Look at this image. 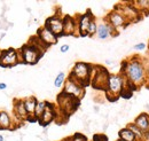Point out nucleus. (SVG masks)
Returning <instances> with one entry per match:
<instances>
[{"label":"nucleus","instance_id":"obj_1","mask_svg":"<svg viewBox=\"0 0 149 141\" xmlns=\"http://www.w3.org/2000/svg\"><path fill=\"white\" fill-rule=\"evenodd\" d=\"M120 73L126 79L125 87L131 92L136 91V88L142 86L147 78V69L139 56H132L131 59L122 63Z\"/></svg>","mask_w":149,"mask_h":141},{"label":"nucleus","instance_id":"obj_2","mask_svg":"<svg viewBox=\"0 0 149 141\" xmlns=\"http://www.w3.org/2000/svg\"><path fill=\"white\" fill-rule=\"evenodd\" d=\"M48 47L38 38L37 36L31 37L29 43L23 45L19 50V63L35 66L42 57L44 53Z\"/></svg>","mask_w":149,"mask_h":141},{"label":"nucleus","instance_id":"obj_3","mask_svg":"<svg viewBox=\"0 0 149 141\" xmlns=\"http://www.w3.org/2000/svg\"><path fill=\"white\" fill-rule=\"evenodd\" d=\"M93 68L94 66L86 63V62H76L70 72L69 77L80 84L83 87H86L91 85V79L93 75Z\"/></svg>","mask_w":149,"mask_h":141},{"label":"nucleus","instance_id":"obj_4","mask_svg":"<svg viewBox=\"0 0 149 141\" xmlns=\"http://www.w3.org/2000/svg\"><path fill=\"white\" fill-rule=\"evenodd\" d=\"M125 85H126V79L122 73H113V75L110 73L108 80V87L106 91L107 99L109 101H116L120 96Z\"/></svg>","mask_w":149,"mask_h":141},{"label":"nucleus","instance_id":"obj_5","mask_svg":"<svg viewBox=\"0 0 149 141\" xmlns=\"http://www.w3.org/2000/svg\"><path fill=\"white\" fill-rule=\"evenodd\" d=\"M57 105L60 111L68 118L71 114H74V111L78 109V107L80 105V100L76 99L74 96H71L67 93H64L63 91L57 95Z\"/></svg>","mask_w":149,"mask_h":141},{"label":"nucleus","instance_id":"obj_6","mask_svg":"<svg viewBox=\"0 0 149 141\" xmlns=\"http://www.w3.org/2000/svg\"><path fill=\"white\" fill-rule=\"evenodd\" d=\"M110 73L108 70L101 66H94L93 75L91 79V85L95 89H101V91H107L108 87V80H109Z\"/></svg>","mask_w":149,"mask_h":141},{"label":"nucleus","instance_id":"obj_7","mask_svg":"<svg viewBox=\"0 0 149 141\" xmlns=\"http://www.w3.org/2000/svg\"><path fill=\"white\" fill-rule=\"evenodd\" d=\"M19 63V50L7 48L0 53V67L1 68H13Z\"/></svg>","mask_w":149,"mask_h":141},{"label":"nucleus","instance_id":"obj_8","mask_svg":"<svg viewBox=\"0 0 149 141\" xmlns=\"http://www.w3.org/2000/svg\"><path fill=\"white\" fill-rule=\"evenodd\" d=\"M116 10H118L119 13L123 14V16L126 18V21L129 23L132 22H138L140 18H141V14L140 12L131 3V2H126V3H123L122 6H116L115 8Z\"/></svg>","mask_w":149,"mask_h":141},{"label":"nucleus","instance_id":"obj_9","mask_svg":"<svg viewBox=\"0 0 149 141\" xmlns=\"http://www.w3.org/2000/svg\"><path fill=\"white\" fill-rule=\"evenodd\" d=\"M63 92L71 96H74L78 100H81L85 95V87H83L80 84H78L74 79L68 77V79L63 85Z\"/></svg>","mask_w":149,"mask_h":141},{"label":"nucleus","instance_id":"obj_10","mask_svg":"<svg viewBox=\"0 0 149 141\" xmlns=\"http://www.w3.org/2000/svg\"><path fill=\"white\" fill-rule=\"evenodd\" d=\"M47 29H49L54 35L60 38L63 36V17L58 16V15H53L46 20L45 25Z\"/></svg>","mask_w":149,"mask_h":141},{"label":"nucleus","instance_id":"obj_11","mask_svg":"<svg viewBox=\"0 0 149 141\" xmlns=\"http://www.w3.org/2000/svg\"><path fill=\"white\" fill-rule=\"evenodd\" d=\"M94 18L92 12L88 9L86 10V13L79 15L77 17V29H78V35L81 37H86L87 36V30L90 27V23L92 22Z\"/></svg>","mask_w":149,"mask_h":141},{"label":"nucleus","instance_id":"obj_12","mask_svg":"<svg viewBox=\"0 0 149 141\" xmlns=\"http://www.w3.org/2000/svg\"><path fill=\"white\" fill-rule=\"evenodd\" d=\"M106 21H107L110 25H112L117 31H118V29L125 28V27H127V24H130V23L126 21V18L123 16V14L119 13L118 10H116V9L111 10V12L107 15Z\"/></svg>","mask_w":149,"mask_h":141},{"label":"nucleus","instance_id":"obj_13","mask_svg":"<svg viewBox=\"0 0 149 141\" xmlns=\"http://www.w3.org/2000/svg\"><path fill=\"white\" fill-rule=\"evenodd\" d=\"M57 117V108L55 105L47 102L46 103V109L44 111V114L40 116V118L38 119V123L41 126H47L48 124H51L54 119H56Z\"/></svg>","mask_w":149,"mask_h":141},{"label":"nucleus","instance_id":"obj_14","mask_svg":"<svg viewBox=\"0 0 149 141\" xmlns=\"http://www.w3.org/2000/svg\"><path fill=\"white\" fill-rule=\"evenodd\" d=\"M118 36V31L110 25L107 21L101 22L97 24V30H96V37L101 40H106L109 37H116Z\"/></svg>","mask_w":149,"mask_h":141},{"label":"nucleus","instance_id":"obj_15","mask_svg":"<svg viewBox=\"0 0 149 141\" xmlns=\"http://www.w3.org/2000/svg\"><path fill=\"white\" fill-rule=\"evenodd\" d=\"M37 37L47 46V47L57 44V40H58V38H57L49 29H47L46 27H41V28L38 29Z\"/></svg>","mask_w":149,"mask_h":141},{"label":"nucleus","instance_id":"obj_16","mask_svg":"<svg viewBox=\"0 0 149 141\" xmlns=\"http://www.w3.org/2000/svg\"><path fill=\"white\" fill-rule=\"evenodd\" d=\"M76 32H78L77 18L70 15L63 16V36H74Z\"/></svg>","mask_w":149,"mask_h":141},{"label":"nucleus","instance_id":"obj_17","mask_svg":"<svg viewBox=\"0 0 149 141\" xmlns=\"http://www.w3.org/2000/svg\"><path fill=\"white\" fill-rule=\"evenodd\" d=\"M14 114L16 116V119L19 121H26L28 118V112H26V109L24 106V100H21V99H16L14 101Z\"/></svg>","mask_w":149,"mask_h":141},{"label":"nucleus","instance_id":"obj_18","mask_svg":"<svg viewBox=\"0 0 149 141\" xmlns=\"http://www.w3.org/2000/svg\"><path fill=\"white\" fill-rule=\"evenodd\" d=\"M133 123L135 124L143 133H146L147 131L149 130V115L147 112H142V114H140L135 119H134V122Z\"/></svg>","mask_w":149,"mask_h":141},{"label":"nucleus","instance_id":"obj_19","mask_svg":"<svg viewBox=\"0 0 149 141\" xmlns=\"http://www.w3.org/2000/svg\"><path fill=\"white\" fill-rule=\"evenodd\" d=\"M12 117L6 111H0V130H13Z\"/></svg>","mask_w":149,"mask_h":141},{"label":"nucleus","instance_id":"obj_20","mask_svg":"<svg viewBox=\"0 0 149 141\" xmlns=\"http://www.w3.org/2000/svg\"><path fill=\"white\" fill-rule=\"evenodd\" d=\"M38 100L35 96H30L28 99H24V106L26 109V112H28V117H35V110H36V107H37Z\"/></svg>","mask_w":149,"mask_h":141},{"label":"nucleus","instance_id":"obj_21","mask_svg":"<svg viewBox=\"0 0 149 141\" xmlns=\"http://www.w3.org/2000/svg\"><path fill=\"white\" fill-rule=\"evenodd\" d=\"M130 2L140 12V14H149V0H138Z\"/></svg>","mask_w":149,"mask_h":141},{"label":"nucleus","instance_id":"obj_22","mask_svg":"<svg viewBox=\"0 0 149 141\" xmlns=\"http://www.w3.org/2000/svg\"><path fill=\"white\" fill-rule=\"evenodd\" d=\"M118 139L124 141H136L135 135L132 133V131L129 130L127 127H124V128L119 130V132H118Z\"/></svg>","mask_w":149,"mask_h":141},{"label":"nucleus","instance_id":"obj_23","mask_svg":"<svg viewBox=\"0 0 149 141\" xmlns=\"http://www.w3.org/2000/svg\"><path fill=\"white\" fill-rule=\"evenodd\" d=\"M46 103H47V101H38L36 110H35V117H36L37 119H39L40 116L44 114V111H45V109H46Z\"/></svg>","mask_w":149,"mask_h":141},{"label":"nucleus","instance_id":"obj_24","mask_svg":"<svg viewBox=\"0 0 149 141\" xmlns=\"http://www.w3.org/2000/svg\"><path fill=\"white\" fill-rule=\"evenodd\" d=\"M64 83H65V73H64V72H60L55 77L54 86H55L56 88H60L64 85Z\"/></svg>","mask_w":149,"mask_h":141},{"label":"nucleus","instance_id":"obj_25","mask_svg":"<svg viewBox=\"0 0 149 141\" xmlns=\"http://www.w3.org/2000/svg\"><path fill=\"white\" fill-rule=\"evenodd\" d=\"M96 30H97V23L95 21V17L92 20V22L90 23V27H88V30H87V36L90 37H93L96 35Z\"/></svg>","mask_w":149,"mask_h":141},{"label":"nucleus","instance_id":"obj_26","mask_svg":"<svg viewBox=\"0 0 149 141\" xmlns=\"http://www.w3.org/2000/svg\"><path fill=\"white\" fill-rule=\"evenodd\" d=\"M71 141H88L87 137L81 134V133H74L71 137Z\"/></svg>","mask_w":149,"mask_h":141},{"label":"nucleus","instance_id":"obj_27","mask_svg":"<svg viewBox=\"0 0 149 141\" xmlns=\"http://www.w3.org/2000/svg\"><path fill=\"white\" fill-rule=\"evenodd\" d=\"M92 141H108V138L104 134H95L93 135Z\"/></svg>","mask_w":149,"mask_h":141},{"label":"nucleus","instance_id":"obj_28","mask_svg":"<svg viewBox=\"0 0 149 141\" xmlns=\"http://www.w3.org/2000/svg\"><path fill=\"white\" fill-rule=\"evenodd\" d=\"M135 51H145L146 48H147V45L145 44V43H139V44H136V45H134V47H133Z\"/></svg>","mask_w":149,"mask_h":141},{"label":"nucleus","instance_id":"obj_29","mask_svg":"<svg viewBox=\"0 0 149 141\" xmlns=\"http://www.w3.org/2000/svg\"><path fill=\"white\" fill-rule=\"evenodd\" d=\"M69 45H67V44H64V45H62L61 46V48H60V51H61V53H67L68 51H69Z\"/></svg>","mask_w":149,"mask_h":141},{"label":"nucleus","instance_id":"obj_30","mask_svg":"<svg viewBox=\"0 0 149 141\" xmlns=\"http://www.w3.org/2000/svg\"><path fill=\"white\" fill-rule=\"evenodd\" d=\"M6 88H7V85H6L5 83H0V89L3 91V89H6Z\"/></svg>","mask_w":149,"mask_h":141},{"label":"nucleus","instance_id":"obj_31","mask_svg":"<svg viewBox=\"0 0 149 141\" xmlns=\"http://www.w3.org/2000/svg\"><path fill=\"white\" fill-rule=\"evenodd\" d=\"M61 141H71V137H69V138H64V139H62Z\"/></svg>","mask_w":149,"mask_h":141},{"label":"nucleus","instance_id":"obj_32","mask_svg":"<svg viewBox=\"0 0 149 141\" xmlns=\"http://www.w3.org/2000/svg\"><path fill=\"white\" fill-rule=\"evenodd\" d=\"M146 140H147V141L149 140V130L146 132Z\"/></svg>","mask_w":149,"mask_h":141},{"label":"nucleus","instance_id":"obj_33","mask_svg":"<svg viewBox=\"0 0 149 141\" xmlns=\"http://www.w3.org/2000/svg\"><path fill=\"white\" fill-rule=\"evenodd\" d=\"M0 141H5L3 140V137H2V135H0Z\"/></svg>","mask_w":149,"mask_h":141},{"label":"nucleus","instance_id":"obj_34","mask_svg":"<svg viewBox=\"0 0 149 141\" xmlns=\"http://www.w3.org/2000/svg\"><path fill=\"white\" fill-rule=\"evenodd\" d=\"M117 141H124V140H120V139H118V140H117Z\"/></svg>","mask_w":149,"mask_h":141},{"label":"nucleus","instance_id":"obj_35","mask_svg":"<svg viewBox=\"0 0 149 141\" xmlns=\"http://www.w3.org/2000/svg\"><path fill=\"white\" fill-rule=\"evenodd\" d=\"M148 48H149V43H148Z\"/></svg>","mask_w":149,"mask_h":141}]
</instances>
